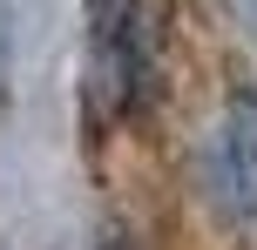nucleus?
Instances as JSON below:
<instances>
[{
	"mask_svg": "<svg viewBox=\"0 0 257 250\" xmlns=\"http://www.w3.org/2000/svg\"><path fill=\"white\" fill-rule=\"evenodd\" d=\"M169 48V0H95L88 7V108L122 122L156 102Z\"/></svg>",
	"mask_w": 257,
	"mask_h": 250,
	"instance_id": "1",
	"label": "nucleus"
},
{
	"mask_svg": "<svg viewBox=\"0 0 257 250\" xmlns=\"http://www.w3.org/2000/svg\"><path fill=\"white\" fill-rule=\"evenodd\" d=\"M210 196L230 216H257V88H237L210 129Z\"/></svg>",
	"mask_w": 257,
	"mask_h": 250,
	"instance_id": "2",
	"label": "nucleus"
},
{
	"mask_svg": "<svg viewBox=\"0 0 257 250\" xmlns=\"http://www.w3.org/2000/svg\"><path fill=\"white\" fill-rule=\"evenodd\" d=\"M102 250H122V243H102Z\"/></svg>",
	"mask_w": 257,
	"mask_h": 250,
	"instance_id": "3",
	"label": "nucleus"
}]
</instances>
